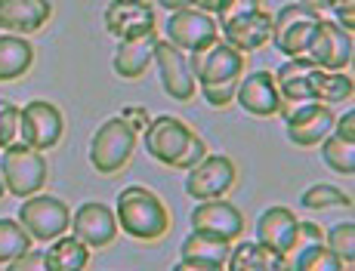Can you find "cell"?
Wrapping results in <instances>:
<instances>
[{
  "instance_id": "obj_1",
  "label": "cell",
  "mask_w": 355,
  "mask_h": 271,
  "mask_svg": "<svg viewBox=\"0 0 355 271\" xmlns=\"http://www.w3.org/2000/svg\"><path fill=\"white\" fill-rule=\"evenodd\" d=\"M118 228H124L136 241H158L170 228V213L155 191L142 185H130L118 194Z\"/></svg>"
},
{
  "instance_id": "obj_2",
  "label": "cell",
  "mask_w": 355,
  "mask_h": 271,
  "mask_svg": "<svg viewBox=\"0 0 355 271\" xmlns=\"http://www.w3.org/2000/svg\"><path fill=\"white\" fill-rule=\"evenodd\" d=\"M0 176L12 198H31L46 185V158L44 151L25 145V142H10L0 154Z\"/></svg>"
},
{
  "instance_id": "obj_3",
  "label": "cell",
  "mask_w": 355,
  "mask_h": 271,
  "mask_svg": "<svg viewBox=\"0 0 355 271\" xmlns=\"http://www.w3.org/2000/svg\"><path fill=\"white\" fill-rule=\"evenodd\" d=\"M133 151H136V130L124 118H108L90 142V164L96 167V173L112 176L127 167Z\"/></svg>"
},
{
  "instance_id": "obj_4",
  "label": "cell",
  "mask_w": 355,
  "mask_h": 271,
  "mask_svg": "<svg viewBox=\"0 0 355 271\" xmlns=\"http://www.w3.org/2000/svg\"><path fill=\"white\" fill-rule=\"evenodd\" d=\"M318 22H322L318 10L293 0L284 10H278V16H272V37L269 40L275 44V50H282L284 56H291V59L306 56V46H309Z\"/></svg>"
},
{
  "instance_id": "obj_5",
  "label": "cell",
  "mask_w": 355,
  "mask_h": 271,
  "mask_svg": "<svg viewBox=\"0 0 355 271\" xmlns=\"http://www.w3.org/2000/svg\"><path fill=\"white\" fill-rule=\"evenodd\" d=\"M19 222L25 225V232L31 234V241H56L59 234H65V228L71 225V213L59 198L50 194H31L19 207Z\"/></svg>"
},
{
  "instance_id": "obj_6",
  "label": "cell",
  "mask_w": 355,
  "mask_h": 271,
  "mask_svg": "<svg viewBox=\"0 0 355 271\" xmlns=\"http://www.w3.org/2000/svg\"><path fill=\"white\" fill-rule=\"evenodd\" d=\"M65 130L62 111L46 99H34L19 111V139L37 151H50L59 145Z\"/></svg>"
},
{
  "instance_id": "obj_7",
  "label": "cell",
  "mask_w": 355,
  "mask_h": 271,
  "mask_svg": "<svg viewBox=\"0 0 355 271\" xmlns=\"http://www.w3.org/2000/svg\"><path fill=\"white\" fill-rule=\"evenodd\" d=\"M189 71H192L198 86H214L238 80L244 74V53L232 50L229 44H210L207 50L189 53Z\"/></svg>"
},
{
  "instance_id": "obj_8",
  "label": "cell",
  "mask_w": 355,
  "mask_h": 271,
  "mask_svg": "<svg viewBox=\"0 0 355 271\" xmlns=\"http://www.w3.org/2000/svg\"><path fill=\"white\" fill-rule=\"evenodd\" d=\"M306 59L312 65H318L322 71H346L352 62V31L322 19L309 46H306Z\"/></svg>"
},
{
  "instance_id": "obj_9",
  "label": "cell",
  "mask_w": 355,
  "mask_h": 271,
  "mask_svg": "<svg viewBox=\"0 0 355 271\" xmlns=\"http://www.w3.org/2000/svg\"><path fill=\"white\" fill-rule=\"evenodd\" d=\"M186 191L195 200H210V198H226L238 179V169L226 154H207L201 164L186 169Z\"/></svg>"
},
{
  "instance_id": "obj_10",
  "label": "cell",
  "mask_w": 355,
  "mask_h": 271,
  "mask_svg": "<svg viewBox=\"0 0 355 271\" xmlns=\"http://www.w3.org/2000/svg\"><path fill=\"white\" fill-rule=\"evenodd\" d=\"M167 40L173 46H180L182 53H198L220 40V28H216V22L210 19V12H201V10H195V6H189V10L170 12Z\"/></svg>"
},
{
  "instance_id": "obj_11",
  "label": "cell",
  "mask_w": 355,
  "mask_h": 271,
  "mask_svg": "<svg viewBox=\"0 0 355 271\" xmlns=\"http://www.w3.org/2000/svg\"><path fill=\"white\" fill-rule=\"evenodd\" d=\"M142 133H146V151L152 154L155 160L167 164V167H173L176 160L182 158L189 139L195 136L192 127L182 124L180 118H170V114H164V118H155Z\"/></svg>"
},
{
  "instance_id": "obj_12",
  "label": "cell",
  "mask_w": 355,
  "mask_h": 271,
  "mask_svg": "<svg viewBox=\"0 0 355 271\" xmlns=\"http://www.w3.org/2000/svg\"><path fill=\"white\" fill-rule=\"evenodd\" d=\"M284 130L288 139L300 148H312L334 130V111L324 102H303L284 118Z\"/></svg>"
},
{
  "instance_id": "obj_13",
  "label": "cell",
  "mask_w": 355,
  "mask_h": 271,
  "mask_svg": "<svg viewBox=\"0 0 355 271\" xmlns=\"http://www.w3.org/2000/svg\"><path fill=\"white\" fill-rule=\"evenodd\" d=\"M155 65H158L161 86L170 99L189 102L195 96V77L189 71V56L180 46H173L170 40H158V46H155Z\"/></svg>"
},
{
  "instance_id": "obj_14",
  "label": "cell",
  "mask_w": 355,
  "mask_h": 271,
  "mask_svg": "<svg viewBox=\"0 0 355 271\" xmlns=\"http://www.w3.org/2000/svg\"><path fill=\"white\" fill-rule=\"evenodd\" d=\"M235 102L254 118H272L284 108L282 93L275 86V77L269 71H254V74H241L235 90Z\"/></svg>"
},
{
  "instance_id": "obj_15",
  "label": "cell",
  "mask_w": 355,
  "mask_h": 271,
  "mask_svg": "<svg viewBox=\"0 0 355 271\" xmlns=\"http://www.w3.org/2000/svg\"><path fill=\"white\" fill-rule=\"evenodd\" d=\"M71 232L80 243H87L90 250L108 247L118 237V216L105 207V203H80L78 213L71 216Z\"/></svg>"
},
{
  "instance_id": "obj_16",
  "label": "cell",
  "mask_w": 355,
  "mask_h": 271,
  "mask_svg": "<svg viewBox=\"0 0 355 271\" xmlns=\"http://www.w3.org/2000/svg\"><path fill=\"white\" fill-rule=\"evenodd\" d=\"M229 250H232V241H226V237H220L214 232H204V228H195V232L182 241V259L176 268L216 271L226 265Z\"/></svg>"
},
{
  "instance_id": "obj_17",
  "label": "cell",
  "mask_w": 355,
  "mask_h": 271,
  "mask_svg": "<svg viewBox=\"0 0 355 271\" xmlns=\"http://www.w3.org/2000/svg\"><path fill=\"white\" fill-rule=\"evenodd\" d=\"M155 25H158V19H155V10L146 0H112L105 6V28L118 40L148 34L155 31Z\"/></svg>"
},
{
  "instance_id": "obj_18",
  "label": "cell",
  "mask_w": 355,
  "mask_h": 271,
  "mask_svg": "<svg viewBox=\"0 0 355 271\" xmlns=\"http://www.w3.org/2000/svg\"><path fill=\"white\" fill-rule=\"evenodd\" d=\"M192 225L226 237V241H238L244 234V216L235 203L223 198H210V200H198V207L192 209Z\"/></svg>"
},
{
  "instance_id": "obj_19",
  "label": "cell",
  "mask_w": 355,
  "mask_h": 271,
  "mask_svg": "<svg viewBox=\"0 0 355 271\" xmlns=\"http://www.w3.org/2000/svg\"><path fill=\"white\" fill-rule=\"evenodd\" d=\"M300 219L288 207H269L257 219V243H263L272 253L288 256L293 250V237H297Z\"/></svg>"
},
{
  "instance_id": "obj_20",
  "label": "cell",
  "mask_w": 355,
  "mask_h": 271,
  "mask_svg": "<svg viewBox=\"0 0 355 271\" xmlns=\"http://www.w3.org/2000/svg\"><path fill=\"white\" fill-rule=\"evenodd\" d=\"M53 16L50 0H0V28L10 34H31Z\"/></svg>"
},
{
  "instance_id": "obj_21",
  "label": "cell",
  "mask_w": 355,
  "mask_h": 271,
  "mask_svg": "<svg viewBox=\"0 0 355 271\" xmlns=\"http://www.w3.org/2000/svg\"><path fill=\"white\" fill-rule=\"evenodd\" d=\"M220 31H223V37H226V44L232 46V50L250 53V50H259V46L269 44L272 16L266 10H254V12H248V16L229 22L226 28H220Z\"/></svg>"
},
{
  "instance_id": "obj_22",
  "label": "cell",
  "mask_w": 355,
  "mask_h": 271,
  "mask_svg": "<svg viewBox=\"0 0 355 271\" xmlns=\"http://www.w3.org/2000/svg\"><path fill=\"white\" fill-rule=\"evenodd\" d=\"M155 46H158V34L148 31L139 37L121 40L118 53H114V71L124 80H136L148 71V65L155 62Z\"/></svg>"
},
{
  "instance_id": "obj_23",
  "label": "cell",
  "mask_w": 355,
  "mask_h": 271,
  "mask_svg": "<svg viewBox=\"0 0 355 271\" xmlns=\"http://www.w3.org/2000/svg\"><path fill=\"white\" fill-rule=\"evenodd\" d=\"M226 265L232 271H284V268H291V262H288V256L272 253V250H266L257 241H238L229 250Z\"/></svg>"
},
{
  "instance_id": "obj_24",
  "label": "cell",
  "mask_w": 355,
  "mask_h": 271,
  "mask_svg": "<svg viewBox=\"0 0 355 271\" xmlns=\"http://www.w3.org/2000/svg\"><path fill=\"white\" fill-rule=\"evenodd\" d=\"M34 62V46L22 34H3L0 37V80H16Z\"/></svg>"
},
{
  "instance_id": "obj_25",
  "label": "cell",
  "mask_w": 355,
  "mask_h": 271,
  "mask_svg": "<svg viewBox=\"0 0 355 271\" xmlns=\"http://www.w3.org/2000/svg\"><path fill=\"white\" fill-rule=\"evenodd\" d=\"M44 256H46V268L50 271H80L87 262H90V247L80 243L74 234L71 237L59 234Z\"/></svg>"
},
{
  "instance_id": "obj_26",
  "label": "cell",
  "mask_w": 355,
  "mask_h": 271,
  "mask_svg": "<svg viewBox=\"0 0 355 271\" xmlns=\"http://www.w3.org/2000/svg\"><path fill=\"white\" fill-rule=\"evenodd\" d=\"M312 96L315 102H343L352 96V77L343 71H322V68H315V74H312Z\"/></svg>"
},
{
  "instance_id": "obj_27",
  "label": "cell",
  "mask_w": 355,
  "mask_h": 271,
  "mask_svg": "<svg viewBox=\"0 0 355 271\" xmlns=\"http://www.w3.org/2000/svg\"><path fill=\"white\" fill-rule=\"evenodd\" d=\"M288 262L300 271H337V268H343V259H340L331 247H324L322 241L309 243V247H303V250H293Z\"/></svg>"
},
{
  "instance_id": "obj_28",
  "label": "cell",
  "mask_w": 355,
  "mask_h": 271,
  "mask_svg": "<svg viewBox=\"0 0 355 271\" xmlns=\"http://www.w3.org/2000/svg\"><path fill=\"white\" fill-rule=\"evenodd\" d=\"M31 250V234L19 219H0V265H10L16 256Z\"/></svg>"
},
{
  "instance_id": "obj_29",
  "label": "cell",
  "mask_w": 355,
  "mask_h": 271,
  "mask_svg": "<svg viewBox=\"0 0 355 271\" xmlns=\"http://www.w3.org/2000/svg\"><path fill=\"white\" fill-rule=\"evenodd\" d=\"M322 158L334 173H340V176L355 173V148H352V142H343L340 136H324L322 139Z\"/></svg>"
},
{
  "instance_id": "obj_30",
  "label": "cell",
  "mask_w": 355,
  "mask_h": 271,
  "mask_svg": "<svg viewBox=\"0 0 355 271\" xmlns=\"http://www.w3.org/2000/svg\"><path fill=\"white\" fill-rule=\"evenodd\" d=\"M300 203H303L306 209H327V207H352V198L334 185H312L303 191Z\"/></svg>"
},
{
  "instance_id": "obj_31",
  "label": "cell",
  "mask_w": 355,
  "mask_h": 271,
  "mask_svg": "<svg viewBox=\"0 0 355 271\" xmlns=\"http://www.w3.org/2000/svg\"><path fill=\"white\" fill-rule=\"evenodd\" d=\"M327 247L343 259V265H352L355 262V225L352 222H340L327 232Z\"/></svg>"
},
{
  "instance_id": "obj_32",
  "label": "cell",
  "mask_w": 355,
  "mask_h": 271,
  "mask_svg": "<svg viewBox=\"0 0 355 271\" xmlns=\"http://www.w3.org/2000/svg\"><path fill=\"white\" fill-rule=\"evenodd\" d=\"M254 10H263L259 0H223L220 10H216V19H220L216 28H226L229 22H235V19L248 16V12H254Z\"/></svg>"
},
{
  "instance_id": "obj_33",
  "label": "cell",
  "mask_w": 355,
  "mask_h": 271,
  "mask_svg": "<svg viewBox=\"0 0 355 271\" xmlns=\"http://www.w3.org/2000/svg\"><path fill=\"white\" fill-rule=\"evenodd\" d=\"M16 136H19V108L0 99V148L16 142Z\"/></svg>"
},
{
  "instance_id": "obj_34",
  "label": "cell",
  "mask_w": 355,
  "mask_h": 271,
  "mask_svg": "<svg viewBox=\"0 0 355 271\" xmlns=\"http://www.w3.org/2000/svg\"><path fill=\"white\" fill-rule=\"evenodd\" d=\"M241 80V77H238ZM238 80H226V84H214V86H201V96L207 99V105L214 108H226L229 102H235Z\"/></svg>"
},
{
  "instance_id": "obj_35",
  "label": "cell",
  "mask_w": 355,
  "mask_h": 271,
  "mask_svg": "<svg viewBox=\"0 0 355 271\" xmlns=\"http://www.w3.org/2000/svg\"><path fill=\"white\" fill-rule=\"evenodd\" d=\"M207 158V145H204V139L201 136H192L189 139V145H186V151H182V158L176 160V169H192L195 164H201V160Z\"/></svg>"
},
{
  "instance_id": "obj_36",
  "label": "cell",
  "mask_w": 355,
  "mask_h": 271,
  "mask_svg": "<svg viewBox=\"0 0 355 271\" xmlns=\"http://www.w3.org/2000/svg\"><path fill=\"white\" fill-rule=\"evenodd\" d=\"M318 241H324V232L315 225V222H303L300 219V225H297V237H293V250H303V247H309V243H318ZM291 250V253H293ZM288 253V256H291Z\"/></svg>"
},
{
  "instance_id": "obj_37",
  "label": "cell",
  "mask_w": 355,
  "mask_h": 271,
  "mask_svg": "<svg viewBox=\"0 0 355 271\" xmlns=\"http://www.w3.org/2000/svg\"><path fill=\"white\" fill-rule=\"evenodd\" d=\"M37 268H46V256L40 250H28V253L16 256L10 262V271H37Z\"/></svg>"
},
{
  "instance_id": "obj_38",
  "label": "cell",
  "mask_w": 355,
  "mask_h": 271,
  "mask_svg": "<svg viewBox=\"0 0 355 271\" xmlns=\"http://www.w3.org/2000/svg\"><path fill=\"white\" fill-rule=\"evenodd\" d=\"M334 130H337V136L343 142H355V111L352 108L343 114V118H334Z\"/></svg>"
},
{
  "instance_id": "obj_39",
  "label": "cell",
  "mask_w": 355,
  "mask_h": 271,
  "mask_svg": "<svg viewBox=\"0 0 355 271\" xmlns=\"http://www.w3.org/2000/svg\"><path fill=\"white\" fill-rule=\"evenodd\" d=\"M121 118H124L127 124L133 127V130H146V127L152 124V118H148L146 108H136V105L133 108H124V114H121Z\"/></svg>"
},
{
  "instance_id": "obj_40",
  "label": "cell",
  "mask_w": 355,
  "mask_h": 271,
  "mask_svg": "<svg viewBox=\"0 0 355 271\" xmlns=\"http://www.w3.org/2000/svg\"><path fill=\"white\" fill-rule=\"evenodd\" d=\"M167 12H180V10H189V6H195V0H158Z\"/></svg>"
},
{
  "instance_id": "obj_41",
  "label": "cell",
  "mask_w": 355,
  "mask_h": 271,
  "mask_svg": "<svg viewBox=\"0 0 355 271\" xmlns=\"http://www.w3.org/2000/svg\"><path fill=\"white\" fill-rule=\"evenodd\" d=\"M220 3H223V0H195V10H201V12H216V10H220Z\"/></svg>"
},
{
  "instance_id": "obj_42",
  "label": "cell",
  "mask_w": 355,
  "mask_h": 271,
  "mask_svg": "<svg viewBox=\"0 0 355 271\" xmlns=\"http://www.w3.org/2000/svg\"><path fill=\"white\" fill-rule=\"evenodd\" d=\"M297 3H306L312 10H331V0H297Z\"/></svg>"
},
{
  "instance_id": "obj_43",
  "label": "cell",
  "mask_w": 355,
  "mask_h": 271,
  "mask_svg": "<svg viewBox=\"0 0 355 271\" xmlns=\"http://www.w3.org/2000/svg\"><path fill=\"white\" fill-rule=\"evenodd\" d=\"M337 6H355V0H331V10H337Z\"/></svg>"
},
{
  "instance_id": "obj_44",
  "label": "cell",
  "mask_w": 355,
  "mask_h": 271,
  "mask_svg": "<svg viewBox=\"0 0 355 271\" xmlns=\"http://www.w3.org/2000/svg\"><path fill=\"white\" fill-rule=\"evenodd\" d=\"M3 191H6V185H3V176H0V200H3Z\"/></svg>"
}]
</instances>
